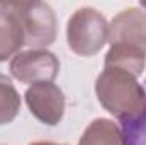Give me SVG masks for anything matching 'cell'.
<instances>
[{
    "mask_svg": "<svg viewBox=\"0 0 146 145\" xmlns=\"http://www.w3.org/2000/svg\"><path fill=\"white\" fill-rule=\"evenodd\" d=\"M97 99L126 126L138 121L146 109V92L138 79L119 68H104L95 80Z\"/></svg>",
    "mask_w": 146,
    "mask_h": 145,
    "instance_id": "cell-1",
    "label": "cell"
},
{
    "mask_svg": "<svg viewBox=\"0 0 146 145\" xmlns=\"http://www.w3.org/2000/svg\"><path fill=\"white\" fill-rule=\"evenodd\" d=\"M107 19L94 7H82L68 19V46L78 56H94L107 43Z\"/></svg>",
    "mask_w": 146,
    "mask_h": 145,
    "instance_id": "cell-2",
    "label": "cell"
},
{
    "mask_svg": "<svg viewBox=\"0 0 146 145\" xmlns=\"http://www.w3.org/2000/svg\"><path fill=\"white\" fill-rule=\"evenodd\" d=\"M15 14L24 44L31 50H46L56 39V15L44 2H7Z\"/></svg>",
    "mask_w": 146,
    "mask_h": 145,
    "instance_id": "cell-3",
    "label": "cell"
},
{
    "mask_svg": "<svg viewBox=\"0 0 146 145\" xmlns=\"http://www.w3.org/2000/svg\"><path fill=\"white\" fill-rule=\"evenodd\" d=\"M10 73L24 84L53 82L60 72V60L48 50L19 51L10 62Z\"/></svg>",
    "mask_w": 146,
    "mask_h": 145,
    "instance_id": "cell-4",
    "label": "cell"
},
{
    "mask_svg": "<svg viewBox=\"0 0 146 145\" xmlns=\"http://www.w3.org/2000/svg\"><path fill=\"white\" fill-rule=\"evenodd\" d=\"M107 41L110 46H126L146 55V12L138 7L119 12L109 24Z\"/></svg>",
    "mask_w": 146,
    "mask_h": 145,
    "instance_id": "cell-5",
    "label": "cell"
},
{
    "mask_svg": "<svg viewBox=\"0 0 146 145\" xmlns=\"http://www.w3.org/2000/svg\"><path fill=\"white\" fill-rule=\"evenodd\" d=\"M26 104L31 114L48 126H56L65 114V94L53 82L33 84L26 94Z\"/></svg>",
    "mask_w": 146,
    "mask_h": 145,
    "instance_id": "cell-6",
    "label": "cell"
},
{
    "mask_svg": "<svg viewBox=\"0 0 146 145\" xmlns=\"http://www.w3.org/2000/svg\"><path fill=\"white\" fill-rule=\"evenodd\" d=\"M24 46V38L15 14L7 2H0V62L14 58Z\"/></svg>",
    "mask_w": 146,
    "mask_h": 145,
    "instance_id": "cell-7",
    "label": "cell"
},
{
    "mask_svg": "<svg viewBox=\"0 0 146 145\" xmlns=\"http://www.w3.org/2000/svg\"><path fill=\"white\" fill-rule=\"evenodd\" d=\"M78 145H127V138L117 123L97 118L85 128Z\"/></svg>",
    "mask_w": 146,
    "mask_h": 145,
    "instance_id": "cell-8",
    "label": "cell"
},
{
    "mask_svg": "<svg viewBox=\"0 0 146 145\" xmlns=\"http://www.w3.org/2000/svg\"><path fill=\"white\" fill-rule=\"evenodd\" d=\"M145 65V53L126 48V46H110L106 55V62H104V68H119V70L134 75L136 79L143 73Z\"/></svg>",
    "mask_w": 146,
    "mask_h": 145,
    "instance_id": "cell-9",
    "label": "cell"
},
{
    "mask_svg": "<svg viewBox=\"0 0 146 145\" xmlns=\"http://www.w3.org/2000/svg\"><path fill=\"white\" fill-rule=\"evenodd\" d=\"M21 109V96L12 80L0 73V125L12 123Z\"/></svg>",
    "mask_w": 146,
    "mask_h": 145,
    "instance_id": "cell-10",
    "label": "cell"
},
{
    "mask_svg": "<svg viewBox=\"0 0 146 145\" xmlns=\"http://www.w3.org/2000/svg\"><path fill=\"white\" fill-rule=\"evenodd\" d=\"M29 145H68V144H54V142H33Z\"/></svg>",
    "mask_w": 146,
    "mask_h": 145,
    "instance_id": "cell-11",
    "label": "cell"
},
{
    "mask_svg": "<svg viewBox=\"0 0 146 145\" xmlns=\"http://www.w3.org/2000/svg\"><path fill=\"white\" fill-rule=\"evenodd\" d=\"M141 9H146V2H141Z\"/></svg>",
    "mask_w": 146,
    "mask_h": 145,
    "instance_id": "cell-12",
    "label": "cell"
}]
</instances>
